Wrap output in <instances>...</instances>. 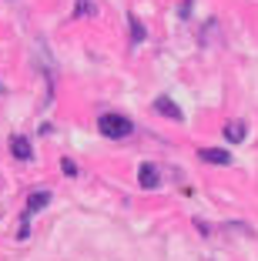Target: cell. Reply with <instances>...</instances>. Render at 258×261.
<instances>
[{
    "mask_svg": "<svg viewBox=\"0 0 258 261\" xmlns=\"http://www.w3.org/2000/svg\"><path fill=\"white\" fill-rule=\"evenodd\" d=\"M91 14H98L94 0H77V17H91Z\"/></svg>",
    "mask_w": 258,
    "mask_h": 261,
    "instance_id": "9",
    "label": "cell"
},
{
    "mask_svg": "<svg viewBox=\"0 0 258 261\" xmlns=\"http://www.w3.org/2000/svg\"><path fill=\"white\" fill-rule=\"evenodd\" d=\"M137 185L145 188V191H154V188L161 185L158 168H154V164H141V168H137Z\"/></svg>",
    "mask_w": 258,
    "mask_h": 261,
    "instance_id": "2",
    "label": "cell"
},
{
    "mask_svg": "<svg viewBox=\"0 0 258 261\" xmlns=\"http://www.w3.org/2000/svg\"><path fill=\"white\" fill-rule=\"evenodd\" d=\"M154 111H158V114H165L168 121H181V117H184V114H181V108H178V104L168 97V94H161V97L154 100Z\"/></svg>",
    "mask_w": 258,
    "mask_h": 261,
    "instance_id": "3",
    "label": "cell"
},
{
    "mask_svg": "<svg viewBox=\"0 0 258 261\" xmlns=\"http://www.w3.org/2000/svg\"><path fill=\"white\" fill-rule=\"evenodd\" d=\"M245 130H248V127H245V121L228 124V127H225V141H228V144H242V141H245Z\"/></svg>",
    "mask_w": 258,
    "mask_h": 261,
    "instance_id": "7",
    "label": "cell"
},
{
    "mask_svg": "<svg viewBox=\"0 0 258 261\" xmlns=\"http://www.w3.org/2000/svg\"><path fill=\"white\" fill-rule=\"evenodd\" d=\"M10 151H14L17 161H31V158H34V147H31L27 138H14V141H10Z\"/></svg>",
    "mask_w": 258,
    "mask_h": 261,
    "instance_id": "6",
    "label": "cell"
},
{
    "mask_svg": "<svg viewBox=\"0 0 258 261\" xmlns=\"http://www.w3.org/2000/svg\"><path fill=\"white\" fill-rule=\"evenodd\" d=\"M47 204H51V191H34L31 198H27V211H24V218L31 221V215H37V211H44Z\"/></svg>",
    "mask_w": 258,
    "mask_h": 261,
    "instance_id": "5",
    "label": "cell"
},
{
    "mask_svg": "<svg viewBox=\"0 0 258 261\" xmlns=\"http://www.w3.org/2000/svg\"><path fill=\"white\" fill-rule=\"evenodd\" d=\"M198 158H201V161H208V164H221V168H225V164H231V154H228L225 147H201V151H198Z\"/></svg>",
    "mask_w": 258,
    "mask_h": 261,
    "instance_id": "4",
    "label": "cell"
},
{
    "mask_svg": "<svg viewBox=\"0 0 258 261\" xmlns=\"http://www.w3.org/2000/svg\"><path fill=\"white\" fill-rule=\"evenodd\" d=\"M61 171H64L67 177H74V174H77V164L71 161V158H64V161H61Z\"/></svg>",
    "mask_w": 258,
    "mask_h": 261,
    "instance_id": "10",
    "label": "cell"
},
{
    "mask_svg": "<svg viewBox=\"0 0 258 261\" xmlns=\"http://www.w3.org/2000/svg\"><path fill=\"white\" fill-rule=\"evenodd\" d=\"M128 27H131V44H141V40L148 37V31H145V23L137 20L134 14H128Z\"/></svg>",
    "mask_w": 258,
    "mask_h": 261,
    "instance_id": "8",
    "label": "cell"
},
{
    "mask_svg": "<svg viewBox=\"0 0 258 261\" xmlns=\"http://www.w3.org/2000/svg\"><path fill=\"white\" fill-rule=\"evenodd\" d=\"M98 130L104 134V138L118 141V138H128L131 130H134V124H131L124 114H101L98 117Z\"/></svg>",
    "mask_w": 258,
    "mask_h": 261,
    "instance_id": "1",
    "label": "cell"
},
{
    "mask_svg": "<svg viewBox=\"0 0 258 261\" xmlns=\"http://www.w3.org/2000/svg\"><path fill=\"white\" fill-rule=\"evenodd\" d=\"M178 14H181V17H191V0H184V4H181V10H178Z\"/></svg>",
    "mask_w": 258,
    "mask_h": 261,
    "instance_id": "11",
    "label": "cell"
}]
</instances>
